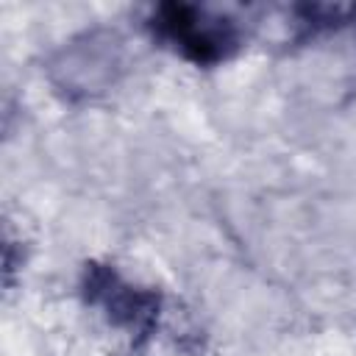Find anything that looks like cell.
Masks as SVG:
<instances>
[{"label": "cell", "mask_w": 356, "mask_h": 356, "mask_svg": "<svg viewBox=\"0 0 356 356\" xmlns=\"http://www.w3.org/2000/svg\"><path fill=\"white\" fill-rule=\"evenodd\" d=\"M153 36L195 67H217L236 56L245 42L239 19L192 3H161L147 19Z\"/></svg>", "instance_id": "6da1fadb"}, {"label": "cell", "mask_w": 356, "mask_h": 356, "mask_svg": "<svg viewBox=\"0 0 356 356\" xmlns=\"http://www.w3.org/2000/svg\"><path fill=\"white\" fill-rule=\"evenodd\" d=\"M83 300L103 314V320L131 337L134 342H145L161 317V295L150 286H139L117 273L111 264L92 261L81 275Z\"/></svg>", "instance_id": "7a4b0ae2"}]
</instances>
